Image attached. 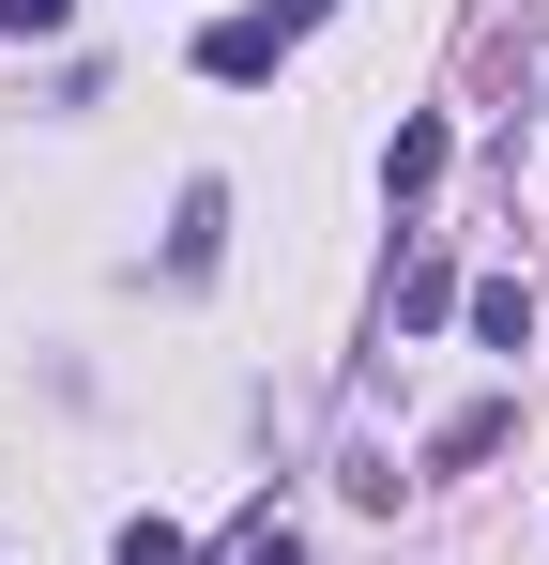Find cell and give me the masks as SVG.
Masks as SVG:
<instances>
[{
  "label": "cell",
  "instance_id": "cell-1",
  "mask_svg": "<svg viewBox=\"0 0 549 565\" xmlns=\"http://www.w3.org/2000/svg\"><path fill=\"white\" fill-rule=\"evenodd\" d=\"M229 260V184H183V214H169V290H198Z\"/></svg>",
  "mask_w": 549,
  "mask_h": 565
},
{
  "label": "cell",
  "instance_id": "cell-2",
  "mask_svg": "<svg viewBox=\"0 0 549 565\" xmlns=\"http://www.w3.org/2000/svg\"><path fill=\"white\" fill-rule=\"evenodd\" d=\"M274 62H290V46H274V15H214V31H198V77H229V93H260Z\"/></svg>",
  "mask_w": 549,
  "mask_h": 565
},
{
  "label": "cell",
  "instance_id": "cell-3",
  "mask_svg": "<svg viewBox=\"0 0 549 565\" xmlns=\"http://www.w3.org/2000/svg\"><path fill=\"white\" fill-rule=\"evenodd\" d=\"M504 428H519L504 397H473V413H443V428H428V473H473V459H488V444H504Z\"/></svg>",
  "mask_w": 549,
  "mask_h": 565
},
{
  "label": "cell",
  "instance_id": "cell-4",
  "mask_svg": "<svg viewBox=\"0 0 549 565\" xmlns=\"http://www.w3.org/2000/svg\"><path fill=\"white\" fill-rule=\"evenodd\" d=\"M443 169H458V138H443V122H397V153H381V184H397V199H428Z\"/></svg>",
  "mask_w": 549,
  "mask_h": 565
},
{
  "label": "cell",
  "instance_id": "cell-5",
  "mask_svg": "<svg viewBox=\"0 0 549 565\" xmlns=\"http://www.w3.org/2000/svg\"><path fill=\"white\" fill-rule=\"evenodd\" d=\"M443 306H458V276H443V260H428V245H412V260H397V337H428Z\"/></svg>",
  "mask_w": 549,
  "mask_h": 565
},
{
  "label": "cell",
  "instance_id": "cell-6",
  "mask_svg": "<svg viewBox=\"0 0 549 565\" xmlns=\"http://www.w3.org/2000/svg\"><path fill=\"white\" fill-rule=\"evenodd\" d=\"M473 337H488V352H519V337H535V290L488 276V290H473Z\"/></svg>",
  "mask_w": 549,
  "mask_h": 565
},
{
  "label": "cell",
  "instance_id": "cell-7",
  "mask_svg": "<svg viewBox=\"0 0 549 565\" xmlns=\"http://www.w3.org/2000/svg\"><path fill=\"white\" fill-rule=\"evenodd\" d=\"M107 565H198V551H183L169 520H122V551H107Z\"/></svg>",
  "mask_w": 549,
  "mask_h": 565
},
{
  "label": "cell",
  "instance_id": "cell-8",
  "mask_svg": "<svg viewBox=\"0 0 549 565\" xmlns=\"http://www.w3.org/2000/svg\"><path fill=\"white\" fill-rule=\"evenodd\" d=\"M229 565H305V535H290V520H245V551Z\"/></svg>",
  "mask_w": 549,
  "mask_h": 565
},
{
  "label": "cell",
  "instance_id": "cell-9",
  "mask_svg": "<svg viewBox=\"0 0 549 565\" xmlns=\"http://www.w3.org/2000/svg\"><path fill=\"white\" fill-rule=\"evenodd\" d=\"M62 15H77V0H0V31H62Z\"/></svg>",
  "mask_w": 549,
  "mask_h": 565
}]
</instances>
